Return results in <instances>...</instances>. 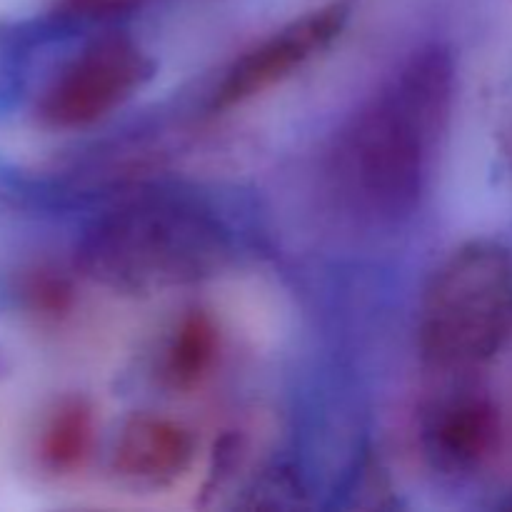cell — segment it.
Wrapping results in <instances>:
<instances>
[{
    "mask_svg": "<svg viewBox=\"0 0 512 512\" xmlns=\"http://www.w3.org/2000/svg\"><path fill=\"white\" fill-rule=\"evenodd\" d=\"M345 20H348V5L333 3L303 15L288 28L270 35L230 65L225 78L215 88L213 105L233 108L283 83L338 38L340 30L345 28Z\"/></svg>",
    "mask_w": 512,
    "mask_h": 512,
    "instance_id": "5b68a950",
    "label": "cell"
},
{
    "mask_svg": "<svg viewBox=\"0 0 512 512\" xmlns=\"http://www.w3.org/2000/svg\"><path fill=\"white\" fill-rule=\"evenodd\" d=\"M500 438V415L480 393L440 398L423 418L425 458L448 475L470 473L493 455Z\"/></svg>",
    "mask_w": 512,
    "mask_h": 512,
    "instance_id": "8992f818",
    "label": "cell"
},
{
    "mask_svg": "<svg viewBox=\"0 0 512 512\" xmlns=\"http://www.w3.org/2000/svg\"><path fill=\"white\" fill-rule=\"evenodd\" d=\"M512 338V255L468 243L438 268L423 295L420 353L440 370L488 363Z\"/></svg>",
    "mask_w": 512,
    "mask_h": 512,
    "instance_id": "3957f363",
    "label": "cell"
},
{
    "mask_svg": "<svg viewBox=\"0 0 512 512\" xmlns=\"http://www.w3.org/2000/svg\"><path fill=\"white\" fill-rule=\"evenodd\" d=\"M450 103V55L423 48L353 115L335 150V175L360 213L398 220L418 208Z\"/></svg>",
    "mask_w": 512,
    "mask_h": 512,
    "instance_id": "6da1fadb",
    "label": "cell"
},
{
    "mask_svg": "<svg viewBox=\"0 0 512 512\" xmlns=\"http://www.w3.org/2000/svg\"><path fill=\"white\" fill-rule=\"evenodd\" d=\"M218 220L180 200H138L100 218L80 243V268L115 293L150 295L200 283L225 268Z\"/></svg>",
    "mask_w": 512,
    "mask_h": 512,
    "instance_id": "7a4b0ae2",
    "label": "cell"
},
{
    "mask_svg": "<svg viewBox=\"0 0 512 512\" xmlns=\"http://www.w3.org/2000/svg\"><path fill=\"white\" fill-rule=\"evenodd\" d=\"M95 443V413L85 400H63L50 413L43 433H40L38 455L40 463L50 473H75L90 458Z\"/></svg>",
    "mask_w": 512,
    "mask_h": 512,
    "instance_id": "9c48e42d",
    "label": "cell"
},
{
    "mask_svg": "<svg viewBox=\"0 0 512 512\" xmlns=\"http://www.w3.org/2000/svg\"><path fill=\"white\" fill-rule=\"evenodd\" d=\"M75 15H88V18H105V15H118L135 8L140 0H65Z\"/></svg>",
    "mask_w": 512,
    "mask_h": 512,
    "instance_id": "8fae6325",
    "label": "cell"
},
{
    "mask_svg": "<svg viewBox=\"0 0 512 512\" xmlns=\"http://www.w3.org/2000/svg\"><path fill=\"white\" fill-rule=\"evenodd\" d=\"M153 75V60L128 35L85 45L45 88L38 115L45 125L75 130L93 125L133 98Z\"/></svg>",
    "mask_w": 512,
    "mask_h": 512,
    "instance_id": "277c9868",
    "label": "cell"
},
{
    "mask_svg": "<svg viewBox=\"0 0 512 512\" xmlns=\"http://www.w3.org/2000/svg\"><path fill=\"white\" fill-rule=\"evenodd\" d=\"M30 298L33 305L40 310H48V313H58L68 305V288H65L60 280L55 278H35L30 283Z\"/></svg>",
    "mask_w": 512,
    "mask_h": 512,
    "instance_id": "30bf717a",
    "label": "cell"
},
{
    "mask_svg": "<svg viewBox=\"0 0 512 512\" xmlns=\"http://www.w3.org/2000/svg\"><path fill=\"white\" fill-rule=\"evenodd\" d=\"M195 440L163 415H133L120 428L113 448V473L138 488H163L188 473Z\"/></svg>",
    "mask_w": 512,
    "mask_h": 512,
    "instance_id": "52a82bcc",
    "label": "cell"
},
{
    "mask_svg": "<svg viewBox=\"0 0 512 512\" xmlns=\"http://www.w3.org/2000/svg\"><path fill=\"white\" fill-rule=\"evenodd\" d=\"M220 330L203 310H190L175 325L163 353V380L173 390H193L215 368Z\"/></svg>",
    "mask_w": 512,
    "mask_h": 512,
    "instance_id": "ba28073f",
    "label": "cell"
}]
</instances>
